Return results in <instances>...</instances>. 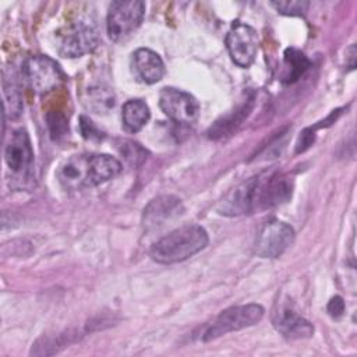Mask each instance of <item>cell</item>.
Returning <instances> with one entry per match:
<instances>
[{
    "label": "cell",
    "mask_w": 357,
    "mask_h": 357,
    "mask_svg": "<svg viewBox=\"0 0 357 357\" xmlns=\"http://www.w3.org/2000/svg\"><path fill=\"white\" fill-rule=\"evenodd\" d=\"M209 237L199 225H185L159 238L149 250L153 261L176 264L188 259L208 245Z\"/></svg>",
    "instance_id": "cell-1"
},
{
    "label": "cell",
    "mask_w": 357,
    "mask_h": 357,
    "mask_svg": "<svg viewBox=\"0 0 357 357\" xmlns=\"http://www.w3.org/2000/svg\"><path fill=\"white\" fill-rule=\"evenodd\" d=\"M99 43V29L91 15L74 20L60 36L59 53L63 57L74 59L92 52Z\"/></svg>",
    "instance_id": "cell-2"
},
{
    "label": "cell",
    "mask_w": 357,
    "mask_h": 357,
    "mask_svg": "<svg viewBox=\"0 0 357 357\" xmlns=\"http://www.w3.org/2000/svg\"><path fill=\"white\" fill-rule=\"evenodd\" d=\"M22 79L39 95L47 93L59 88L64 82V73L60 66L45 54H35L22 63Z\"/></svg>",
    "instance_id": "cell-3"
},
{
    "label": "cell",
    "mask_w": 357,
    "mask_h": 357,
    "mask_svg": "<svg viewBox=\"0 0 357 357\" xmlns=\"http://www.w3.org/2000/svg\"><path fill=\"white\" fill-rule=\"evenodd\" d=\"M264 307L259 304H244L225 310L209 325L204 333V340L209 342L230 332H236L258 324L264 317Z\"/></svg>",
    "instance_id": "cell-4"
},
{
    "label": "cell",
    "mask_w": 357,
    "mask_h": 357,
    "mask_svg": "<svg viewBox=\"0 0 357 357\" xmlns=\"http://www.w3.org/2000/svg\"><path fill=\"white\" fill-rule=\"evenodd\" d=\"M145 15V4L138 0L113 1L109 7L106 26L109 38L114 42L126 39L142 22Z\"/></svg>",
    "instance_id": "cell-5"
},
{
    "label": "cell",
    "mask_w": 357,
    "mask_h": 357,
    "mask_svg": "<svg viewBox=\"0 0 357 357\" xmlns=\"http://www.w3.org/2000/svg\"><path fill=\"white\" fill-rule=\"evenodd\" d=\"M293 194V180L283 173H262L257 176L254 211L269 209L287 202Z\"/></svg>",
    "instance_id": "cell-6"
},
{
    "label": "cell",
    "mask_w": 357,
    "mask_h": 357,
    "mask_svg": "<svg viewBox=\"0 0 357 357\" xmlns=\"http://www.w3.org/2000/svg\"><path fill=\"white\" fill-rule=\"evenodd\" d=\"M294 241V230L286 222L272 219L265 222L257 233L254 254L261 258L280 257Z\"/></svg>",
    "instance_id": "cell-7"
},
{
    "label": "cell",
    "mask_w": 357,
    "mask_h": 357,
    "mask_svg": "<svg viewBox=\"0 0 357 357\" xmlns=\"http://www.w3.org/2000/svg\"><path fill=\"white\" fill-rule=\"evenodd\" d=\"M159 106L170 120L178 124H192L199 116L198 100L188 92L173 86L160 91Z\"/></svg>",
    "instance_id": "cell-8"
},
{
    "label": "cell",
    "mask_w": 357,
    "mask_h": 357,
    "mask_svg": "<svg viewBox=\"0 0 357 357\" xmlns=\"http://www.w3.org/2000/svg\"><path fill=\"white\" fill-rule=\"evenodd\" d=\"M226 47L237 66L250 67L257 56L258 33L252 26L236 21L226 35Z\"/></svg>",
    "instance_id": "cell-9"
},
{
    "label": "cell",
    "mask_w": 357,
    "mask_h": 357,
    "mask_svg": "<svg viewBox=\"0 0 357 357\" xmlns=\"http://www.w3.org/2000/svg\"><path fill=\"white\" fill-rule=\"evenodd\" d=\"M4 160L14 176L24 181L28 180L33 165V151L25 130L14 131L4 151Z\"/></svg>",
    "instance_id": "cell-10"
},
{
    "label": "cell",
    "mask_w": 357,
    "mask_h": 357,
    "mask_svg": "<svg viewBox=\"0 0 357 357\" xmlns=\"http://www.w3.org/2000/svg\"><path fill=\"white\" fill-rule=\"evenodd\" d=\"M184 212L181 201L174 195H160L153 198L144 209L142 225L145 230H156L176 220Z\"/></svg>",
    "instance_id": "cell-11"
},
{
    "label": "cell",
    "mask_w": 357,
    "mask_h": 357,
    "mask_svg": "<svg viewBox=\"0 0 357 357\" xmlns=\"http://www.w3.org/2000/svg\"><path fill=\"white\" fill-rule=\"evenodd\" d=\"M257 176L234 187L216 206V211L225 216H238L254 212V192Z\"/></svg>",
    "instance_id": "cell-12"
},
{
    "label": "cell",
    "mask_w": 357,
    "mask_h": 357,
    "mask_svg": "<svg viewBox=\"0 0 357 357\" xmlns=\"http://www.w3.org/2000/svg\"><path fill=\"white\" fill-rule=\"evenodd\" d=\"M273 326L287 339H307L314 335V326L289 305H282L272 318Z\"/></svg>",
    "instance_id": "cell-13"
},
{
    "label": "cell",
    "mask_w": 357,
    "mask_h": 357,
    "mask_svg": "<svg viewBox=\"0 0 357 357\" xmlns=\"http://www.w3.org/2000/svg\"><path fill=\"white\" fill-rule=\"evenodd\" d=\"M131 67L134 75L145 84H155L165 75L163 60L156 52L146 47H139L132 53Z\"/></svg>",
    "instance_id": "cell-14"
},
{
    "label": "cell",
    "mask_w": 357,
    "mask_h": 357,
    "mask_svg": "<svg viewBox=\"0 0 357 357\" xmlns=\"http://www.w3.org/2000/svg\"><path fill=\"white\" fill-rule=\"evenodd\" d=\"M57 178L67 190L89 187V155H75L57 170Z\"/></svg>",
    "instance_id": "cell-15"
},
{
    "label": "cell",
    "mask_w": 357,
    "mask_h": 357,
    "mask_svg": "<svg viewBox=\"0 0 357 357\" xmlns=\"http://www.w3.org/2000/svg\"><path fill=\"white\" fill-rule=\"evenodd\" d=\"M252 107H254V95L250 93L234 110L220 117L213 123V126L209 127L206 132L208 137L211 139H222L225 137L234 134L237 128L243 124V121L250 116Z\"/></svg>",
    "instance_id": "cell-16"
},
{
    "label": "cell",
    "mask_w": 357,
    "mask_h": 357,
    "mask_svg": "<svg viewBox=\"0 0 357 357\" xmlns=\"http://www.w3.org/2000/svg\"><path fill=\"white\" fill-rule=\"evenodd\" d=\"M121 170V163L106 153L89 155V187L99 185L114 176Z\"/></svg>",
    "instance_id": "cell-17"
},
{
    "label": "cell",
    "mask_w": 357,
    "mask_h": 357,
    "mask_svg": "<svg viewBox=\"0 0 357 357\" xmlns=\"http://www.w3.org/2000/svg\"><path fill=\"white\" fill-rule=\"evenodd\" d=\"M3 107H4V116L14 120L17 119L22 112V96L20 84L17 79V74L13 71H4L3 73Z\"/></svg>",
    "instance_id": "cell-18"
},
{
    "label": "cell",
    "mask_w": 357,
    "mask_h": 357,
    "mask_svg": "<svg viewBox=\"0 0 357 357\" xmlns=\"http://www.w3.org/2000/svg\"><path fill=\"white\" fill-rule=\"evenodd\" d=\"M311 61L308 57L296 47H289L284 50L283 54V73H282V82L283 84H293L298 81L304 73L310 68Z\"/></svg>",
    "instance_id": "cell-19"
},
{
    "label": "cell",
    "mask_w": 357,
    "mask_h": 357,
    "mask_svg": "<svg viewBox=\"0 0 357 357\" xmlns=\"http://www.w3.org/2000/svg\"><path fill=\"white\" fill-rule=\"evenodd\" d=\"M84 103L91 112L96 114H106L114 107L116 98L107 85L95 84L85 91Z\"/></svg>",
    "instance_id": "cell-20"
},
{
    "label": "cell",
    "mask_w": 357,
    "mask_h": 357,
    "mask_svg": "<svg viewBox=\"0 0 357 357\" xmlns=\"http://www.w3.org/2000/svg\"><path fill=\"white\" fill-rule=\"evenodd\" d=\"M151 112L148 105L141 99H130L123 105L121 119L127 131H139L149 120Z\"/></svg>",
    "instance_id": "cell-21"
},
{
    "label": "cell",
    "mask_w": 357,
    "mask_h": 357,
    "mask_svg": "<svg viewBox=\"0 0 357 357\" xmlns=\"http://www.w3.org/2000/svg\"><path fill=\"white\" fill-rule=\"evenodd\" d=\"M117 149L123 155V158L132 166L141 165L148 155V151L145 148H142L138 142H134L131 139L119 141Z\"/></svg>",
    "instance_id": "cell-22"
},
{
    "label": "cell",
    "mask_w": 357,
    "mask_h": 357,
    "mask_svg": "<svg viewBox=\"0 0 357 357\" xmlns=\"http://www.w3.org/2000/svg\"><path fill=\"white\" fill-rule=\"evenodd\" d=\"M46 121L53 139H60L68 134V121L61 112L50 110L46 114Z\"/></svg>",
    "instance_id": "cell-23"
},
{
    "label": "cell",
    "mask_w": 357,
    "mask_h": 357,
    "mask_svg": "<svg viewBox=\"0 0 357 357\" xmlns=\"http://www.w3.org/2000/svg\"><path fill=\"white\" fill-rule=\"evenodd\" d=\"M271 6H273L279 13L286 15H301L308 8V1H300V0H290V1H272Z\"/></svg>",
    "instance_id": "cell-24"
},
{
    "label": "cell",
    "mask_w": 357,
    "mask_h": 357,
    "mask_svg": "<svg viewBox=\"0 0 357 357\" xmlns=\"http://www.w3.org/2000/svg\"><path fill=\"white\" fill-rule=\"evenodd\" d=\"M79 130L82 137L88 141H102L103 138V132L86 116L79 117Z\"/></svg>",
    "instance_id": "cell-25"
},
{
    "label": "cell",
    "mask_w": 357,
    "mask_h": 357,
    "mask_svg": "<svg viewBox=\"0 0 357 357\" xmlns=\"http://www.w3.org/2000/svg\"><path fill=\"white\" fill-rule=\"evenodd\" d=\"M314 139H315V131H314V128H312V127L305 128V130L301 132V135L298 137V141H297V145H296V152L300 153V152H304L305 149H308V148L312 145Z\"/></svg>",
    "instance_id": "cell-26"
},
{
    "label": "cell",
    "mask_w": 357,
    "mask_h": 357,
    "mask_svg": "<svg viewBox=\"0 0 357 357\" xmlns=\"http://www.w3.org/2000/svg\"><path fill=\"white\" fill-rule=\"evenodd\" d=\"M326 311L333 318L342 317L343 312H344V301H343V298L339 297V296H335L333 298H331V301L328 303Z\"/></svg>",
    "instance_id": "cell-27"
}]
</instances>
